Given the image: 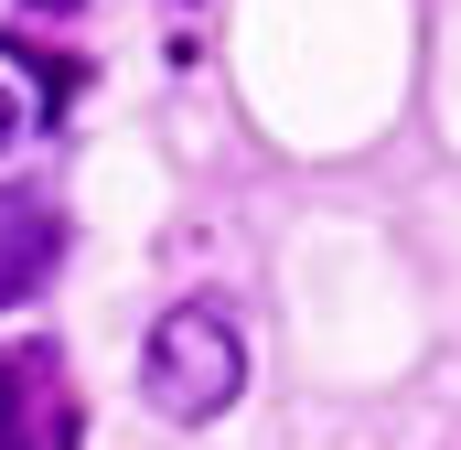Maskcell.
Instances as JSON below:
<instances>
[{
    "label": "cell",
    "instance_id": "6da1fadb",
    "mask_svg": "<svg viewBox=\"0 0 461 450\" xmlns=\"http://www.w3.org/2000/svg\"><path fill=\"white\" fill-rule=\"evenodd\" d=\"M236 386H247V354L215 311H172L150 333V408L161 418H215V408H236Z\"/></svg>",
    "mask_w": 461,
    "mask_h": 450
},
{
    "label": "cell",
    "instance_id": "7a4b0ae2",
    "mask_svg": "<svg viewBox=\"0 0 461 450\" xmlns=\"http://www.w3.org/2000/svg\"><path fill=\"white\" fill-rule=\"evenodd\" d=\"M0 450H76V375L54 343H0Z\"/></svg>",
    "mask_w": 461,
    "mask_h": 450
},
{
    "label": "cell",
    "instance_id": "3957f363",
    "mask_svg": "<svg viewBox=\"0 0 461 450\" xmlns=\"http://www.w3.org/2000/svg\"><path fill=\"white\" fill-rule=\"evenodd\" d=\"M54 257H65V215H54V194H0V301L43 290Z\"/></svg>",
    "mask_w": 461,
    "mask_h": 450
},
{
    "label": "cell",
    "instance_id": "277c9868",
    "mask_svg": "<svg viewBox=\"0 0 461 450\" xmlns=\"http://www.w3.org/2000/svg\"><path fill=\"white\" fill-rule=\"evenodd\" d=\"M11 129H22V97H11V86H0V150H11Z\"/></svg>",
    "mask_w": 461,
    "mask_h": 450
}]
</instances>
